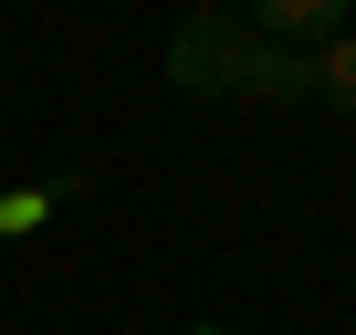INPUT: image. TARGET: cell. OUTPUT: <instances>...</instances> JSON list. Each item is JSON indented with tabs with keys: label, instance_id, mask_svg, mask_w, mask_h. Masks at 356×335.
Segmentation results:
<instances>
[{
	"label": "cell",
	"instance_id": "cell-1",
	"mask_svg": "<svg viewBox=\"0 0 356 335\" xmlns=\"http://www.w3.org/2000/svg\"><path fill=\"white\" fill-rule=\"evenodd\" d=\"M241 74H252V32H241V11H189V22L168 32V84L189 95V105L241 95Z\"/></svg>",
	"mask_w": 356,
	"mask_h": 335
},
{
	"label": "cell",
	"instance_id": "cell-2",
	"mask_svg": "<svg viewBox=\"0 0 356 335\" xmlns=\"http://www.w3.org/2000/svg\"><path fill=\"white\" fill-rule=\"evenodd\" d=\"M241 32L273 42V53H325L335 32H356V11H346V0H252Z\"/></svg>",
	"mask_w": 356,
	"mask_h": 335
},
{
	"label": "cell",
	"instance_id": "cell-6",
	"mask_svg": "<svg viewBox=\"0 0 356 335\" xmlns=\"http://www.w3.org/2000/svg\"><path fill=\"white\" fill-rule=\"evenodd\" d=\"M178 335H241V325H178Z\"/></svg>",
	"mask_w": 356,
	"mask_h": 335
},
{
	"label": "cell",
	"instance_id": "cell-3",
	"mask_svg": "<svg viewBox=\"0 0 356 335\" xmlns=\"http://www.w3.org/2000/svg\"><path fill=\"white\" fill-rule=\"evenodd\" d=\"M95 179H84V168H63V179H42V189H0V241H22V231H42L63 199H84Z\"/></svg>",
	"mask_w": 356,
	"mask_h": 335
},
{
	"label": "cell",
	"instance_id": "cell-5",
	"mask_svg": "<svg viewBox=\"0 0 356 335\" xmlns=\"http://www.w3.org/2000/svg\"><path fill=\"white\" fill-rule=\"evenodd\" d=\"M304 84H314V105L356 115V32H335L325 53H304Z\"/></svg>",
	"mask_w": 356,
	"mask_h": 335
},
{
	"label": "cell",
	"instance_id": "cell-4",
	"mask_svg": "<svg viewBox=\"0 0 356 335\" xmlns=\"http://www.w3.org/2000/svg\"><path fill=\"white\" fill-rule=\"evenodd\" d=\"M241 95L252 105H304L314 84H304V53H273V42H252V74H241Z\"/></svg>",
	"mask_w": 356,
	"mask_h": 335
}]
</instances>
